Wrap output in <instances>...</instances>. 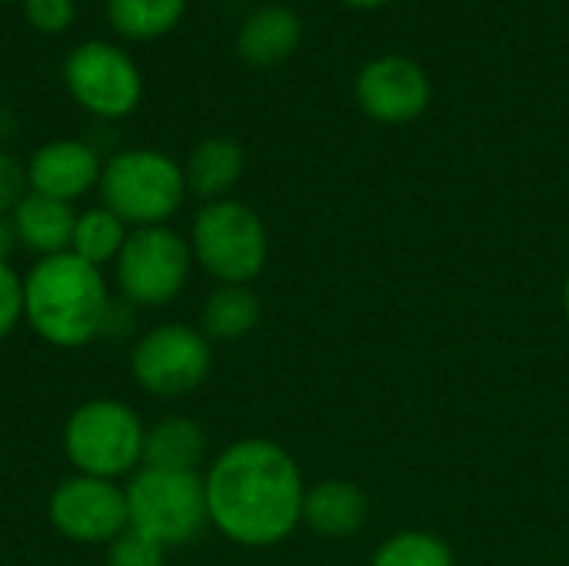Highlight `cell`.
I'll return each instance as SVG.
<instances>
[{
	"label": "cell",
	"instance_id": "6da1fadb",
	"mask_svg": "<svg viewBox=\"0 0 569 566\" xmlns=\"http://www.w3.org/2000/svg\"><path fill=\"white\" fill-rule=\"evenodd\" d=\"M203 494L210 527L247 550L277 547L303 524V474L277 440L243 437L223 447L203 474Z\"/></svg>",
	"mask_w": 569,
	"mask_h": 566
},
{
	"label": "cell",
	"instance_id": "7a4b0ae2",
	"mask_svg": "<svg viewBox=\"0 0 569 566\" xmlns=\"http://www.w3.org/2000/svg\"><path fill=\"white\" fill-rule=\"evenodd\" d=\"M113 297L103 270L77 254L40 257L23 274V324L50 347L77 350L103 337Z\"/></svg>",
	"mask_w": 569,
	"mask_h": 566
},
{
	"label": "cell",
	"instance_id": "3957f363",
	"mask_svg": "<svg viewBox=\"0 0 569 566\" xmlns=\"http://www.w3.org/2000/svg\"><path fill=\"white\" fill-rule=\"evenodd\" d=\"M143 434L147 424L130 404L93 397L67 417L60 444L73 474L120 484L143 467Z\"/></svg>",
	"mask_w": 569,
	"mask_h": 566
},
{
	"label": "cell",
	"instance_id": "277c9868",
	"mask_svg": "<svg viewBox=\"0 0 569 566\" xmlns=\"http://www.w3.org/2000/svg\"><path fill=\"white\" fill-rule=\"evenodd\" d=\"M97 193L100 203L113 210L130 230L163 227L183 207L187 177L170 153L137 147V150L113 153L103 163Z\"/></svg>",
	"mask_w": 569,
	"mask_h": 566
},
{
	"label": "cell",
	"instance_id": "5b68a950",
	"mask_svg": "<svg viewBox=\"0 0 569 566\" xmlns=\"http://www.w3.org/2000/svg\"><path fill=\"white\" fill-rule=\"evenodd\" d=\"M193 264L217 284L250 287L270 254V237L260 214L233 197L203 203L190 227Z\"/></svg>",
	"mask_w": 569,
	"mask_h": 566
},
{
	"label": "cell",
	"instance_id": "8992f818",
	"mask_svg": "<svg viewBox=\"0 0 569 566\" xmlns=\"http://www.w3.org/2000/svg\"><path fill=\"white\" fill-rule=\"evenodd\" d=\"M123 490H127L130 530L150 537L163 550L193 544L210 524L203 474L197 470L140 467L123 484Z\"/></svg>",
	"mask_w": 569,
	"mask_h": 566
},
{
	"label": "cell",
	"instance_id": "52a82bcc",
	"mask_svg": "<svg viewBox=\"0 0 569 566\" xmlns=\"http://www.w3.org/2000/svg\"><path fill=\"white\" fill-rule=\"evenodd\" d=\"M193 270V250L183 234L170 224L130 230L120 257L113 260V280L130 307H167L173 304Z\"/></svg>",
	"mask_w": 569,
	"mask_h": 566
},
{
	"label": "cell",
	"instance_id": "ba28073f",
	"mask_svg": "<svg viewBox=\"0 0 569 566\" xmlns=\"http://www.w3.org/2000/svg\"><path fill=\"white\" fill-rule=\"evenodd\" d=\"M213 370V347L200 327L157 324L130 347L133 384L160 400H177L207 384Z\"/></svg>",
	"mask_w": 569,
	"mask_h": 566
},
{
	"label": "cell",
	"instance_id": "9c48e42d",
	"mask_svg": "<svg viewBox=\"0 0 569 566\" xmlns=\"http://www.w3.org/2000/svg\"><path fill=\"white\" fill-rule=\"evenodd\" d=\"M47 520L70 544L107 547L130 527L127 490L117 480L70 474L50 490Z\"/></svg>",
	"mask_w": 569,
	"mask_h": 566
},
{
	"label": "cell",
	"instance_id": "30bf717a",
	"mask_svg": "<svg viewBox=\"0 0 569 566\" xmlns=\"http://www.w3.org/2000/svg\"><path fill=\"white\" fill-rule=\"evenodd\" d=\"M63 80L70 97L100 120H120L133 113L143 93V80L130 53L103 40L73 47L63 63Z\"/></svg>",
	"mask_w": 569,
	"mask_h": 566
},
{
	"label": "cell",
	"instance_id": "8fae6325",
	"mask_svg": "<svg viewBox=\"0 0 569 566\" xmlns=\"http://www.w3.org/2000/svg\"><path fill=\"white\" fill-rule=\"evenodd\" d=\"M353 97L370 120L383 127H403L427 113L433 100V83L413 57L380 53L357 70Z\"/></svg>",
	"mask_w": 569,
	"mask_h": 566
},
{
	"label": "cell",
	"instance_id": "7c38bea8",
	"mask_svg": "<svg viewBox=\"0 0 569 566\" xmlns=\"http://www.w3.org/2000/svg\"><path fill=\"white\" fill-rule=\"evenodd\" d=\"M103 173L100 153L83 143V140H50L43 147L33 150V157L27 160V180L33 193L73 203L83 193L97 190Z\"/></svg>",
	"mask_w": 569,
	"mask_h": 566
},
{
	"label": "cell",
	"instance_id": "4fadbf2b",
	"mask_svg": "<svg viewBox=\"0 0 569 566\" xmlns=\"http://www.w3.org/2000/svg\"><path fill=\"white\" fill-rule=\"evenodd\" d=\"M303 40V20L287 3H263L250 10L237 30V57L253 70L287 63Z\"/></svg>",
	"mask_w": 569,
	"mask_h": 566
},
{
	"label": "cell",
	"instance_id": "5bb4252c",
	"mask_svg": "<svg viewBox=\"0 0 569 566\" xmlns=\"http://www.w3.org/2000/svg\"><path fill=\"white\" fill-rule=\"evenodd\" d=\"M370 517V504L363 490L350 480L330 477L307 487L303 497V527H310L323 540H347L363 530Z\"/></svg>",
	"mask_w": 569,
	"mask_h": 566
},
{
	"label": "cell",
	"instance_id": "9a60e30c",
	"mask_svg": "<svg viewBox=\"0 0 569 566\" xmlns=\"http://www.w3.org/2000/svg\"><path fill=\"white\" fill-rule=\"evenodd\" d=\"M10 224H13L17 244L27 247L30 254H37V260H40V257L70 250L77 214H73V203H63V200L30 190L10 214Z\"/></svg>",
	"mask_w": 569,
	"mask_h": 566
},
{
	"label": "cell",
	"instance_id": "2e32d148",
	"mask_svg": "<svg viewBox=\"0 0 569 566\" xmlns=\"http://www.w3.org/2000/svg\"><path fill=\"white\" fill-rule=\"evenodd\" d=\"M243 167H247V153L233 137H207L190 150L183 163L187 193L200 197L203 203L227 200L230 190L240 183Z\"/></svg>",
	"mask_w": 569,
	"mask_h": 566
},
{
	"label": "cell",
	"instance_id": "e0dca14e",
	"mask_svg": "<svg viewBox=\"0 0 569 566\" xmlns=\"http://www.w3.org/2000/svg\"><path fill=\"white\" fill-rule=\"evenodd\" d=\"M207 460V434L193 417L170 414L143 434V467L157 470H197Z\"/></svg>",
	"mask_w": 569,
	"mask_h": 566
},
{
	"label": "cell",
	"instance_id": "ac0fdd59",
	"mask_svg": "<svg viewBox=\"0 0 569 566\" xmlns=\"http://www.w3.org/2000/svg\"><path fill=\"white\" fill-rule=\"evenodd\" d=\"M260 297L253 287L240 284H217V290L203 300L200 307V330L210 340H243L247 334L257 330L260 324Z\"/></svg>",
	"mask_w": 569,
	"mask_h": 566
},
{
	"label": "cell",
	"instance_id": "d6986e66",
	"mask_svg": "<svg viewBox=\"0 0 569 566\" xmlns=\"http://www.w3.org/2000/svg\"><path fill=\"white\" fill-rule=\"evenodd\" d=\"M127 237H130V227L113 210H107L100 203V207H90V210L77 214L73 237H70V254H77L90 267L103 270L107 264H113L120 257Z\"/></svg>",
	"mask_w": 569,
	"mask_h": 566
},
{
	"label": "cell",
	"instance_id": "ffe728a7",
	"mask_svg": "<svg viewBox=\"0 0 569 566\" xmlns=\"http://www.w3.org/2000/svg\"><path fill=\"white\" fill-rule=\"evenodd\" d=\"M187 0H107L110 27L123 40H157L183 20Z\"/></svg>",
	"mask_w": 569,
	"mask_h": 566
},
{
	"label": "cell",
	"instance_id": "44dd1931",
	"mask_svg": "<svg viewBox=\"0 0 569 566\" xmlns=\"http://www.w3.org/2000/svg\"><path fill=\"white\" fill-rule=\"evenodd\" d=\"M370 566H457L443 537L430 530H397L370 557Z\"/></svg>",
	"mask_w": 569,
	"mask_h": 566
},
{
	"label": "cell",
	"instance_id": "7402d4cb",
	"mask_svg": "<svg viewBox=\"0 0 569 566\" xmlns=\"http://www.w3.org/2000/svg\"><path fill=\"white\" fill-rule=\"evenodd\" d=\"M163 557L167 550L160 544L130 527L107 544V566H163Z\"/></svg>",
	"mask_w": 569,
	"mask_h": 566
},
{
	"label": "cell",
	"instance_id": "603a6c76",
	"mask_svg": "<svg viewBox=\"0 0 569 566\" xmlns=\"http://www.w3.org/2000/svg\"><path fill=\"white\" fill-rule=\"evenodd\" d=\"M23 324V277L0 264V340H7Z\"/></svg>",
	"mask_w": 569,
	"mask_h": 566
},
{
	"label": "cell",
	"instance_id": "cb8c5ba5",
	"mask_svg": "<svg viewBox=\"0 0 569 566\" xmlns=\"http://www.w3.org/2000/svg\"><path fill=\"white\" fill-rule=\"evenodd\" d=\"M23 13L30 27H37L40 33H63L77 17V3L73 0H23Z\"/></svg>",
	"mask_w": 569,
	"mask_h": 566
},
{
	"label": "cell",
	"instance_id": "d4e9b609",
	"mask_svg": "<svg viewBox=\"0 0 569 566\" xmlns=\"http://www.w3.org/2000/svg\"><path fill=\"white\" fill-rule=\"evenodd\" d=\"M27 193H30L27 167L17 157L0 153V217H10Z\"/></svg>",
	"mask_w": 569,
	"mask_h": 566
},
{
	"label": "cell",
	"instance_id": "484cf974",
	"mask_svg": "<svg viewBox=\"0 0 569 566\" xmlns=\"http://www.w3.org/2000/svg\"><path fill=\"white\" fill-rule=\"evenodd\" d=\"M17 234H13V224L10 217H0V264H10L13 250H17Z\"/></svg>",
	"mask_w": 569,
	"mask_h": 566
},
{
	"label": "cell",
	"instance_id": "4316f807",
	"mask_svg": "<svg viewBox=\"0 0 569 566\" xmlns=\"http://www.w3.org/2000/svg\"><path fill=\"white\" fill-rule=\"evenodd\" d=\"M340 3L350 7V10H377V7H383L390 0H340Z\"/></svg>",
	"mask_w": 569,
	"mask_h": 566
},
{
	"label": "cell",
	"instance_id": "83f0119b",
	"mask_svg": "<svg viewBox=\"0 0 569 566\" xmlns=\"http://www.w3.org/2000/svg\"><path fill=\"white\" fill-rule=\"evenodd\" d=\"M563 314H567V320H569V274H567V280H563Z\"/></svg>",
	"mask_w": 569,
	"mask_h": 566
},
{
	"label": "cell",
	"instance_id": "f1b7e54d",
	"mask_svg": "<svg viewBox=\"0 0 569 566\" xmlns=\"http://www.w3.org/2000/svg\"><path fill=\"white\" fill-rule=\"evenodd\" d=\"M0 3H23V0H0Z\"/></svg>",
	"mask_w": 569,
	"mask_h": 566
}]
</instances>
